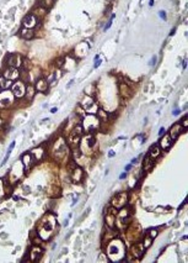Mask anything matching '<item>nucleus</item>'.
Segmentation results:
<instances>
[{"label":"nucleus","instance_id":"obj_1","mask_svg":"<svg viewBox=\"0 0 188 263\" xmlns=\"http://www.w3.org/2000/svg\"><path fill=\"white\" fill-rule=\"evenodd\" d=\"M107 255L110 257V261L118 262V261L124 259L126 257L124 243L117 237L112 239V241L107 245Z\"/></svg>","mask_w":188,"mask_h":263},{"label":"nucleus","instance_id":"obj_2","mask_svg":"<svg viewBox=\"0 0 188 263\" xmlns=\"http://www.w3.org/2000/svg\"><path fill=\"white\" fill-rule=\"evenodd\" d=\"M81 126L84 128V132L93 134V131H95L96 128H99V126H100V120L97 119V116L89 114V116H86V117L84 116Z\"/></svg>","mask_w":188,"mask_h":263},{"label":"nucleus","instance_id":"obj_3","mask_svg":"<svg viewBox=\"0 0 188 263\" xmlns=\"http://www.w3.org/2000/svg\"><path fill=\"white\" fill-rule=\"evenodd\" d=\"M112 206H114L116 209H122L128 204V194L127 193H118L117 195H114L112 198Z\"/></svg>","mask_w":188,"mask_h":263},{"label":"nucleus","instance_id":"obj_4","mask_svg":"<svg viewBox=\"0 0 188 263\" xmlns=\"http://www.w3.org/2000/svg\"><path fill=\"white\" fill-rule=\"evenodd\" d=\"M11 91H12V94H14V97H16V98L25 97V93H26V85H25V83L19 81V79L15 81L14 83H12V85H11Z\"/></svg>","mask_w":188,"mask_h":263},{"label":"nucleus","instance_id":"obj_5","mask_svg":"<svg viewBox=\"0 0 188 263\" xmlns=\"http://www.w3.org/2000/svg\"><path fill=\"white\" fill-rule=\"evenodd\" d=\"M14 98L15 97L12 94V91L9 89H5V91L0 93V106L2 108L9 106V105L12 104V101H14Z\"/></svg>","mask_w":188,"mask_h":263},{"label":"nucleus","instance_id":"obj_6","mask_svg":"<svg viewBox=\"0 0 188 263\" xmlns=\"http://www.w3.org/2000/svg\"><path fill=\"white\" fill-rule=\"evenodd\" d=\"M42 253H43V249H42L41 247H39V246L35 245L33 247L30 248V251H29L30 261H31V262H36V261H38L39 258L42 257Z\"/></svg>","mask_w":188,"mask_h":263},{"label":"nucleus","instance_id":"obj_7","mask_svg":"<svg viewBox=\"0 0 188 263\" xmlns=\"http://www.w3.org/2000/svg\"><path fill=\"white\" fill-rule=\"evenodd\" d=\"M4 78H6V79L11 81V82H15L17 81L20 78V71L17 68H14V67H9L5 72H4Z\"/></svg>","mask_w":188,"mask_h":263},{"label":"nucleus","instance_id":"obj_8","mask_svg":"<svg viewBox=\"0 0 188 263\" xmlns=\"http://www.w3.org/2000/svg\"><path fill=\"white\" fill-rule=\"evenodd\" d=\"M84 169L81 167H75L73 170H71V182L73 183H80L83 179H84Z\"/></svg>","mask_w":188,"mask_h":263},{"label":"nucleus","instance_id":"obj_9","mask_svg":"<svg viewBox=\"0 0 188 263\" xmlns=\"http://www.w3.org/2000/svg\"><path fill=\"white\" fill-rule=\"evenodd\" d=\"M118 88H119V95L123 99H129L133 95V90L127 83H120Z\"/></svg>","mask_w":188,"mask_h":263},{"label":"nucleus","instance_id":"obj_10","mask_svg":"<svg viewBox=\"0 0 188 263\" xmlns=\"http://www.w3.org/2000/svg\"><path fill=\"white\" fill-rule=\"evenodd\" d=\"M144 251H145V247H144L143 242H138L135 245H133L130 248V252H132L133 257H135V258H140L144 255Z\"/></svg>","mask_w":188,"mask_h":263},{"label":"nucleus","instance_id":"obj_11","mask_svg":"<svg viewBox=\"0 0 188 263\" xmlns=\"http://www.w3.org/2000/svg\"><path fill=\"white\" fill-rule=\"evenodd\" d=\"M172 138L170 137V135L168 134H165L164 136H162V138L160 140V142H159V147L161 148V150H164V151H168L170 150V147L172 146Z\"/></svg>","mask_w":188,"mask_h":263},{"label":"nucleus","instance_id":"obj_12","mask_svg":"<svg viewBox=\"0 0 188 263\" xmlns=\"http://www.w3.org/2000/svg\"><path fill=\"white\" fill-rule=\"evenodd\" d=\"M8 64H9V67L20 68L21 64H22V59L19 55H10L8 58Z\"/></svg>","mask_w":188,"mask_h":263},{"label":"nucleus","instance_id":"obj_13","mask_svg":"<svg viewBox=\"0 0 188 263\" xmlns=\"http://www.w3.org/2000/svg\"><path fill=\"white\" fill-rule=\"evenodd\" d=\"M37 22H38V19H37L33 14H31V15H29L27 17H26V19L23 20V27H27V29H35V27H36V25H37Z\"/></svg>","mask_w":188,"mask_h":263},{"label":"nucleus","instance_id":"obj_14","mask_svg":"<svg viewBox=\"0 0 188 263\" xmlns=\"http://www.w3.org/2000/svg\"><path fill=\"white\" fill-rule=\"evenodd\" d=\"M181 132H182V125H181V124H174V125L171 127L168 135H170V137H171L172 140H176V138L180 136Z\"/></svg>","mask_w":188,"mask_h":263},{"label":"nucleus","instance_id":"obj_15","mask_svg":"<svg viewBox=\"0 0 188 263\" xmlns=\"http://www.w3.org/2000/svg\"><path fill=\"white\" fill-rule=\"evenodd\" d=\"M22 162H23V166H25L26 170H29V169L31 168V166L35 163V158L32 157V154L29 152V153H26V154L22 157Z\"/></svg>","mask_w":188,"mask_h":263},{"label":"nucleus","instance_id":"obj_16","mask_svg":"<svg viewBox=\"0 0 188 263\" xmlns=\"http://www.w3.org/2000/svg\"><path fill=\"white\" fill-rule=\"evenodd\" d=\"M105 223H106L107 229H114V225H116V215L107 213V214H106V217H105Z\"/></svg>","mask_w":188,"mask_h":263},{"label":"nucleus","instance_id":"obj_17","mask_svg":"<svg viewBox=\"0 0 188 263\" xmlns=\"http://www.w3.org/2000/svg\"><path fill=\"white\" fill-rule=\"evenodd\" d=\"M35 89H36L37 91H41V93L46 91V90L48 89V82H47V79H44V78H41V79H38L37 83H36Z\"/></svg>","mask_w":188,"mask_h":263},{"label":"nucleus","instance_id":"obj_18","mask_svg":"<svg viewBox=\"0 0 188 263\" xmlns=\"http://www.w3.org/2000/svg\"><path fill=\"white\" fill-rule=\"evenodd\" d=\"M160 153H161V148L159 147V144H154V146L150 148V152H149L147 156H149L151 160H156V158H159Z\"/></svg>","mask_w":188,"mask_h":263},{"label":"nucleus","instance_id":"obj_19","mask_svg":"<svg viewBox=\"0 0 188 263\" xmlns=\"http://www.w3.org/2000/svg\"><path fill=\"white\" fill-rule=\"evenodd\" d=\"M96 114H97V119L100 120V122H107V121L110 120V115H108V112L105 111L103 109H99Z\"/></svg>","mask_w":188,"mask_h":263},{"label":"nucleus","instance_id":"obj_20","mask_svg":"<svg viewBox=\"0 0 188 263\" xmlns=\"http://www.w3.org/2000/svg\"><path fill=\"white\" fill-rule=\"evenodd\" d=\"M153 167H154V160H151L150 157L146 154V157L144 158V162H143V169L145 172H149Z\"/></svg>","mask_w":188,"mask_h":263},{"label":"nucleus","instance_id":"obj_21","mask_svg":"<svg viewBox=\"0 0 188 263\" xmlns=\"http://www.w3.org/2000/svg\"><path fill=\"white\" fill-rule=\"evenodd\" d=\"M80 137H81V136H73V135H70L69 138H68V141H66V144H69V146H70L71 148H74V147H79Z\"/></svg>","mask_w":188,"mask_h":263},{"label":"nucleus","instance_id":"obj_22","mask_svg":"<svg viewBox=\"0 0 188 263\" xmlns=\"http://www.w3.org/2000/svg\"><path fill=\"white\" fill-rule=\"evenodd\" d=\"M21 36L25 37V40H31V38L35 36V30L27 29V27H22L21 29Z\"/></svg>","mask_w":188,"mask_h":263},{"label":"nucleus","instance_id":"obj_23","mask_svg":"<svg viewBox=\"0 0 188 263\" xmlns=\"http://www.w3.org/2000/svg\"><path fill=\"white\" fill-rule=\"evenodd\" d=\"M46 14H47V9H44V8H42V6L37 8V9L33 11V15H35L37 19H42V17H44Z\"/></svg>","mask_w":188,"mask_h":263},{"label":"nucleus","instance_id":"obj_24","mask_svg":"<svg viewBox=\"0 0 188 263\" xmlns=\"http://www.w3.org/2000/svg\"><path fill=\"white\" fill-rule=\"evenodd\" d=\"M35 93H36V89H35V87H32V85H27V87H26V93H25V97L27 98L29 100H31V99L35 97Z\"/></svg>","mask_w":188,"mask_h":263},{"label":"nucleus","instance_id":"obj_25","mask_svg":"<svg viewBox=\"0 0 188 263\" xmlns=\"http://www.w3.org/2000/svg\"><path fill=\"white\" fill-rule=\"evenodd\" d=\"M31 154H35V158L36 160H41V158H43V156H44V148H42V147H38V148H35V151H32V152H30Z\"/></svg>","mask_w":188,"mask_h":263},{"label":"nucleus","instance_id":"obj_26","mask_svg":"<svg viewBox=\"0 0 188 263\" xmlns=\"http://www.w3.org/2000/svg\"><path fill=\"white\" fill-rule=\"evenodd\" d=\"M83 134H84L83 126H81V125H77V126H75V127L73 128V131H71L70 135H73V136H83Z\"/></svg>","mask_w":188,"mask_h":263},{"label":"nucleus","instance_id":"obj_27","mask_svg":"<svg viewBox=\"0 0 188 263\" xmlns=\"http://www.w3.org/2000/svg\"><path fill=\"white\" fill-rule=\"evenodd\" d=\"M97 110H99L97 104H96V103H93V104L90 105L89 108L85 109V112H86V114H90V115H93V114H96V112H97Z\"/></svg>","mask_w":188,"mask_h":263},{"label":"nucleus","instance_id":"obj_28","mask_svg":"<svg viewBox=\"0 0 188 263\" xmlns=\"http://www.w3.org/2000/svg\"><path fill=\"white\" fill-rule=\"evenodd\" d=\"M95 101H93V99H92V97H89V95H86L85 97V100H83V105L81 106L84 108V109H86V108H89L91 104H93Z\"/></svg>","mask_w":188,"mask_h":263},{"label":"nucleus","instance_id":"obj_29","mask_svg":"<svg viewBox=\"0 0 188 263\" xmlns=\"http://www.w3.org/2000/svg\"><path fill=\"white\" fill-rule=\"evenodd\" d=\"M54 4V0H41V6L44 9H50Z\"/></svg>","mask_w":188,"mask_h":263},{"label":"nucleus","instance_id":"obj_30","mask_svg":"<svg viewBox=\"0 0 188 263\" xmlns=\"http://www.w3.org/2000/svg\"><path fill=\"white\" fill-rule=\"evenodd\" d=\"M4 192L6 195H10L11 192H12V188H11V184L8 182V179H4Z\"/></svg>","mask_w":188,"mask_h":263},{"label":"nucleus","instance_id":"obj_31","mask_svg":"<svg viewBox=\"0 0 188 263\" xmlns=\"http://www.w3.org/2000/svg\"><path fill=\"white\" fill-rule=\"evenodd\" d=\"M75 114H76V115H79L80 117H84L86 112H85V109L81 106V105H77V106H76V109H75Z\"/></svg>","mask_w":188,"mask_h":263},{"label":"nucleus","instance_id":"obj_32","mask_svg":"<svg viewBox=\"0 0 188 263\" xmlns=\"http://www.w3.org/2000/svg\"><path fill=\"white\" fill-rule=\"evenodd\" d=\"M93 94H95V87H93V85H89V87L85 89V95L93 97Z\"/></svg>","mask_w":188,"mask_h":263},{"label":"nucleus","instance_id":"obj_33","mask_svg":"<svg viewBox=\"0 0 188 263\" xmlns=\"http://www.w3.org/2000/svg\"><path fill=\"white\" fill-rule=\"evenodd\" d=\"M87 141H89V147H90V148H92L93 146H95V143H96V138H95V136H92V135L90 134Z\"/></svg>","mask_w":188,"mask_h":263},{"label":"nucleus","instance_id":"obj_34","mask_svg":"<svg viewBox=\"0 0 188 263\" xmlns=\"http://www.w3.org/2000/svg\"><path fill=\"white\" fill-rule=\"evenodd\" d=\"M147 233H149V237L154 240V239L156 237V236L159 235V231H157L156 229H151V230H149V232H147Z\"/></svg>","mask_w":188,"mask_h":263},{"label":"nucleus","instance_id":"obj_35","mask_svg":"<svg viewBox=\"0 0 188 263\" xmlns=\"http://www.w3.org/2000/svg\"><path fill=\"white\" fill-rule=\"evenodd\" d=\"M100 63H101V59H100V56L97 55V56L95 57V64H93V68H97L99 65H100Z\"/></svg>","mask_w":188,"mask_h":263},{"label":"nucleus","instance_id":"obj_36","mask_svg":"<svg viewBox=\"0 0 188 263\" xmlns=\"http://www.w3.org/2000/svg\"><path fill=\"white\" fill-rule=\"evenodd\" d=\"M181 125H182V127H184V128H187V127H188V119H187V116H184L183 122H182Z\"/></svg>","mask_w":188,"mask_h":263},{"label":"nucleus","instance_id":"obj_37","mask_svg":"<svg viewBox=\"0 0 188 263\" xmlns=\"http://www.w3.org/2000/svg\"><path fill=\"white\" fill-rule=\"evenodd\" d=\"M159 15H160V17L162 19V20H166V12H165V11H160Z\"/></svg>","mask_w":188,"mask_h":263},{"label":"nucleus","instance_id":"obj_38","mask_svg":"<svg viewBox=\"0 0 188 263\" xmlns=\"http://www.w3.org/2000/svg\"><path fill=\"white\" fill-rule=\"evenodd\" d=\"M63 63H64V59H63V58H58V59H57V65H58V67H62Z\"/></svg>","mask_w":188,"mask_h":263},{"label":"nucleus","instance_id":"obj_39","mask_svg":"<svg viewBox=\"0 0 188 263\" xmlns=\"http://www.w3.org/2000/svg\"><path fill=\"white\" fill-rule=\"evenodd\" d=\"M164 134H165V128H164V127H161V130L159 131V135H160V136H162Z\"/></svg>","mask_w":188,"mask_h":263},{"label":"nucleus","instance_id":"obj_40","mask_svg":"<svg viewBox=\"0 0 188 263\" xmlns=\"http://www.w3.org/2000/svg\"><path fill=\"white\" fill-rule=\"evenodd\" d=\"M130 169H132V163L126 166V172H128V170H130Z\"/></svg>","mask_w":188,"mask_h":263},{"label":"nucleus","instance_id":"obj_41","mask_svg":"<svg viewBox=\"0 0 188 263\" xmlns=\"http://www.w3.org/2000/svg\"><path fill=\"white\" fill-rule=\"evenodd\" d=\"M126 177H127V173L124 172V173H122V174H120V176H119V179H124Z\"/></svg>","mask_w":188,"mask_h":263},{"label":"nucleus","instance_id":"obj_42","mask_svg":"<svg viewBox=\"0 0 188 263\" xmlns=\"http://www.w3.org/2000/svg\"><path fill=\"white\" fill-rule=\"evenodd\" d=\"M180 112H181V110H174V111H173L172 114H173V115H178Z\"/></svg>","mask_w":188,"mask_h":263},{"label":"nucleus","instance_id":"obj_43","mask_svg":"<svg viewBox=\"0 0 188 263\" xmlns=\"http://www.w3.org/2000/svg\"><path fill=\"white\" fill-rule=\"evenodd\" d=\"M57 110H58L57 108H53V109H50V112H53V114H54V112H57Z\"/></svg>","mask_w":188,"mask_h":263},{"label":"nucleus","instance_id":"obj_44","mask_svg":"<svg viewBox=\"0 0 188 263\" xmlns=\"http://www.w3.org/2000/svg\"><path fill=\"white\" fill-rule=\"evenodd\" d=\"M108 156H110V157H113V156H114V152H113V151H110V152H108Z\"/></svg>","mask_w":188,"mask_h":263},{"label":"nucleus","instance_id":"obj_45","mask_svg":"<svg viewBox=\"0 0 188 263\" xmlns=\"http://www.w3.org/2000/svg\"><path fill=\"white\" fill-rule=\"evenodd\" d=\"M138 162V160L137 158H134V160H132V164H134V163H137Z\"/></svg>","mask_w":188,"mask_h":263},{"label":"nucleus","instance_id":"obj_46","mask_svg":"<svg viewBox=\"0 0 188 263\" xmlns=\"http://www.w3.org/2000/svg\"><path fill=\"white\" fill-rule=\"evenodd\" d=\"M174 30H176V29H172V31H171V32H170V36H172V35H173V33H174Z\"/></svg>","mask_w":188,"mask_h":263},{"label":"nucleus","instance_id":"obj_47","mask_svg":"<svg viewBox=\"0 0 188 263\" xmlns=\"http://www.w3.org/2000/svg\"><path fill=\"white\" fill-rule=\"evenodd\" d=\"M149 5H150V6H153V5H154V0H150V3H149Z\"/></svg>","mask_w":188,"mask_h":263},{"label":"nucleus","instance_id":"obj_48","mask_svg":"<svg viewBox=\"0 0 188 263\" xmlns=\"http://www.w3.org/2000/svg\"><path fill=\"white\" fill-rule=\"evenodd\" d=\"M73 83H74V81H71V82H70V83H69V84H68V88H70V87H71V84H73Z\"/></svg>","mask_w":188,"mask_h":263},{"label":"nucleus","instance_id":"obj_49","mask_svg":"<svg viewBox=\"0 0 188 263\" xmlns=\"http://www.w3.org/2000/svg\"><path fill=\"white\" fill-rule=\"evenodd\" d=\"M0 90H2V88H0Z\"/></svg>","mask_w":188,"mask_h":263}]
</instances>
